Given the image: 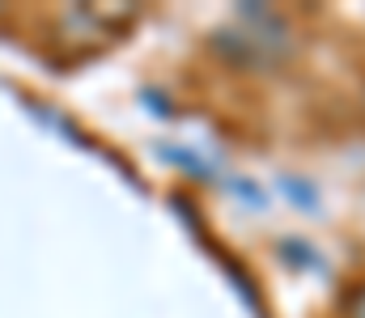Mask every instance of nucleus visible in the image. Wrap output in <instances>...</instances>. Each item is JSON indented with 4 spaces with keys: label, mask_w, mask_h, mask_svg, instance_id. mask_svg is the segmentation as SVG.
Masks as SVG:
<instances>
[{
    "label": "nucleus",
    "mask_w": 365,
    "mask_h": 318,
    "mask_svg": "<svg viewBox=\"0 0 365 318\" xmlns=\"http://www.w3.org/2000/svg\"><path fill=\"white\" fill-rule=\"evenodd\" d=\"M344 318H365V285H353L344 297Z\"/></svg>",
    "instance_id": "nucleus-2"
},
{
    "label": "nucleus",
    "mask_w": 365,
    "mask_h": 318,
    "mask_svg": "<svg viewBox=\"0 0 365 318\" xmlns=\"http://www.w3.org/2000/svg\"><path fill=\"white\" fill-rule=\"evenodd\" d=\"M284 191H289V200H302V208L314 212V204H319V191L310 187V183H297V179H284Z\"/></svg>",
    "instance_id": "nucleus-1"
}]
</instances>
